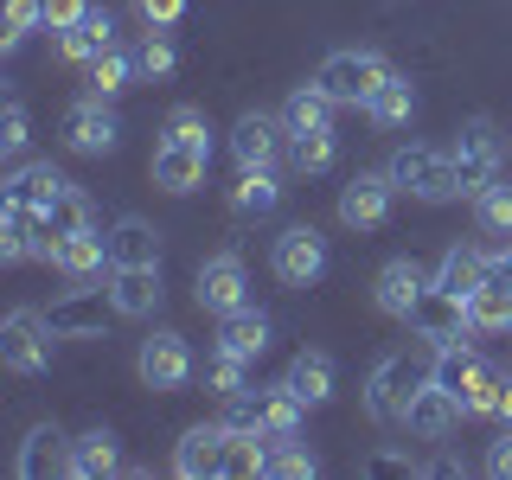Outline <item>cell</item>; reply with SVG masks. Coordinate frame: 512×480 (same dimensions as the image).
Returning a JSON list of instances; mask_svg holds the SVG:
<instances>
[{
  "instance_id": "cell-1",
  "label": "cell",
  "mask_w": 512,
  "mask_h": 480,
  "mask_svg": "<svg viewBox=\"0 0 512 480\" xmlns=\"http://www.w3.org/2000/svg\"><path fill=\"white\" fill-rule=\"evenodd\" d=\"M436 378V346H397L384 352L365 378V416L378 429H404V410L416 404V391Z\"/></svg>"
},
{
  "instance_id": "cell-2",
  "label": "cell",
  "mask_w": 512,
  "mask_h": 480,
  "mask_svg": "<svg viewBox=\"0 0 512 480\" xmlns=\"http://www.w3.org/2000/svg\"><path fill=\"white\" fill-rule=\"evenodd\" d=\"M384 173H391V186H397V192H410V199H423V205H448V199H461L455 154L429 148V141H404V148L384 160Z\"/></svg>"
},
{
  "instance_id": "cell-3",
  "label": "cell",
  "mask_w": 512,
  "mask_h": 480,
  "mask_svg": "<svg viewBox=\"0 0 512 480\" xmlns=\"http://www.w3.org/2000/svg\"><path fill=\"white\" fill-rule=\"evenodd\" d=\"M45 320H52L58 340H103L109 320H122L116 308V288H109V276H90V282H71L64 295L45 308Z\"/></svg>"
},
{
  "instance_id": "cell-4",
  "label": "cell",
  "mask_w": 512,
  "mask_h": 480,
  "mask_svg": "<svg viewBox=\"0 0 512 480\" xmlns=\"http://www.w3.org/2000/svg\"><path fill=\"white\" fill-rule=\"evenodd\" d=\"M301 416H308V404H301L288 384H263V391L224 397V423H231V429H263L269 442L301 436Z\"/></svg>"
},
{
  "instance_id": "cell-5",
  "label": "cell",
  "mask_w": 512,
  "mask_h": 480,
  "mask_svg": "<svg viewBox=\"0 0 512 480\" xmlns=\"http://www.w3.org/2000/svg\"><path fill=\"white\" fill-rule=\"evenodd\" d=\"M52 320H45L39 308H13L7 320H0V365L20 378H39L45 365H52Z\"/></svg>"
},
{
  "instance_id": "cell-6",
  "label": "cell",
  "mask_w": 512,
  "mask_h": 480,
  "mask_svg": "<svg viewBox=\"0 0 512 480\" xmlns=\"http://www.w3.org/2000/svg\"><path fill=\"white\" fill-rule=\"evenodd\" d=\"M384 77H391V64H384L378 52H333V58L314 71V84L327 90L340 109H365V103H372V90L384 84Z\"/></svg>"
},
{
  "instance_id": "cell-7",
  "label": "cell",
  "mask_w": 512,
  "mask_h": 480,
  "mask_svg": "<svg viewBox=\"0 0 512 480\" xmlns=\"http://www.w3.org/2000/svg\"><path fill=\"white\" fill-rule=\"evenodd\" d=\"M455 173H461V192H487L493 180H500V160H506V141H500V128H493L487 116H474V122H461V135H455Z\"/></svg>"
},
{
  "instance_id": "cell-8",
  "label": "cell",
  "mask_w": 512,
  "mask_h": 480,
  "mask_svg": "<svg viewBox=\"0 0 512 480\" xmlns=\"http://www.w3.org/2000/svg\"><path fill=\"white\" fill-rule=\"evenodd\" d=\"M231 160L237 173H276L288 160V128L282 116H263V109H250V116L231 122Z\"/></svg>"
},
{
  "instance_id": "cell-9",
  "label": "cell",
  "mask_w": 512,
  "mask_h": 480,
  "mask_svg": "<svg viewBox=\"0 0 512 480\" xmlns=\"http://www.w3.org/2000/svg\"><path fill=\"white\" fill-rule=\"evenodd\" d=\"M269 269H276L282 288H314L327 276V237L314 224H288L276 244H269Z\"/></svg>"
},
{
  "instance_id": "cell-10",
  "label": "cell",
  "mask_w": 512,
  "mask_h": 480,
  "mask_svg": "<svg viewBox=\"0 0 512 480\" xmlns=\"http://www.w3.org/2000/svg\"><path fill=\"white\" fill-rule=\"evenodd\" d=\"M192 301H199L205 314H237L250 308V269L237 250H218L199 263V276H192Z\"/></svg>"
},
{
  "instance_id": "cell-11",
  "label": "cell",
  "mask_w": 512,
  "mask_h": 480,
  "mask_svg": "<svg viewBox=\"0 0 512 480\" xmlns=\"http://www.w3.org/2000/svg\"><path fill=\"white\" fill-rule=\"evenodd\" d=\"M404 327L416 333V340H429V346H448V340H468L474 333V320H468V301L461 295H448V288L429 276V288L416 295V308L404 314Z\"/></svg>"
},
{
  "instance_id": "cell-12",
  "label": "cell",
  "mask_w": 512,
  "mask_h": 480,
  "mask_svg": "<svg viewBox=\"0 0 512 480\" xmlns=\"http://www.w3.org/2000/svg\"><path fill=\"white\" fill-rule=\"evenodd\" d=\"M135 372H141L148 391H186V384H192V346H186V333L154 327L148 340H141V352H135Z\"/></svg>"
},
{
  "instance_id": "cell-13",
  "label": "cell",
  "mask_w": 512,
  "mask_h": 480,
  "mask_svg": "<svg viewBox=\"0 0 512 480\" xmlns=\"http://www.w3.org/2000/svg\"><path fill=\"white\" fill-rule=\"evenodd\" d=\"M116 141H122V116L109 109V96H77L71 103V116H64V148L71 154H116Z\"/></svg>"
},
{
  "instance_id": "cell-14",
  "label": "cell",
  "mask_w": 512,
  "mask_h": 480,
  "mask_svg": "<svg viewBox=\"0 0 512 480\" xmlns=\"http://www.w3.org/2000/svg\"><path fill=\"white\" fill-rule=\"evenodd\" d=\"M154 186L173 192V199H186V192L205 186V173H212V148H199V141H154V160H148Z\"/></svg>"
},
{
  "instance_id": "cell-15",
  "label": "cell",
  "mask_w": 512,
  "mask_h": 480,
  "mask_svg": "<svg viewBox=\"0 0 512 480\" xmlns=\"http://www.w3.org/2000/svg\"><path fill=\"white\" fill-rule=\"evenodd\" d=\"M45 263L58 269L64 282H90V276H109V231H96V224H84V231H64L45 244Z\"/></svg>"
},
{
  "instance_id": "cell-16",
  "label": "cell",
  "mask_w": 512,
  "mask_h": 480,
  "mask_svg": "<svg viewBox=\"0 0 512 480\" xmlns=\"http://www.w3.org/2000/svg\"><path fill=\"white\" fill-rule=\"evenodd\" d=\"M461 416H468V410H461V397L448 391V384L429 378L423 391H416V404L404 410V436H410V442H448Z\"/></svg>"
},
{
  "instance_id": "cell-17",
  "label": "cell",
  "mask_w": 512,
  "mask_h": 480,
  "mask_svg": "<svg viewBox=\"0 0 512 480\" xmlns=\"http://www.w3.org/2000/svg\"><path fill=\"white\" fill-rule=\"evenodd\" d=\"M391 173H352V180L340 186V224L346 231H378L384 218H391Z\"/></svg>"
},
{
  "instance_id": "cell-18",
  "label": "cell",
  "mask_w": 512,
  "mask_h": 480,
  "mask_svg": "<svg viewBox=\"0 0 512 480\" xmlns=\"http://www.w3.org/2000/svg\"><path fill=\"white\" fill-rule=\"evenodd\" d=\"M0 256L7 263H45V224L13 192H0Z\"/></svg>"
},
{
  "instance_id": "cell-19",
  "label": "cell",
  "mask_w": 512,
  "mask_h": 480,
  "mask_svg": "<svg viewBox=\"0 0 512 480\" xmlns=\"http://www.w3.org/2000/svg\"><path fill=\"white\" fill-rule=\"evenodd\" d=\"M224 416L218 423H199V429H186L180 436V448H173V474L180 480H212V474H224Z\"/></svg>"
},
{
  "instance_id": "cell-20",
  "label": "cell",
  "mask_w": 512,
  "mask_h": 480,
  "mask_svg": "<svg viewBox=\"0 0 512 480\" xmlns=\"http://www.w3.org/2000/svg\"><path fill=\"white\" fill-rule=\"evenodd\" d=\"M109 45H122V39H116V13H109V7H90L71 32H58V58H64V64H84V71L109 52Z\"/></svg>"
},
{
  "instance_id": "cell-21",
  "label": "cell",
  "mask_w": 512,
  "mask_h": 480,
  "mask_svg": "<svg viewBox=\"0 0 512 480\" xmlns=\"http://www.w3.org/2000/svg\"><path fill=\"white\" fill-rule=\"evenodd\" d=\"M429 288V276H423V263H416V256H391V263L378 269V282H372V301L391 320H404L410 308H416V295H423Z\"/></svg>"
},
{
  "instance_id": "cell-22",
  "label": "cell",
  "mask_w": 512,
  "mask_h": 480,
  "mask_svg": "<svg viewBox=\"0 0 512 480\" xmlns=\"http://www.w3.org/2000/svg\"><path fill=\"white\" fill-rule=\"evenodd\" d=\"M64 468H71V442H64L52 423H32L26 442H20V455H13V474H20V480H52Z\"/></svg>"
},
{
  "instance_id": "cell-23",
  "label": "cell",
  "mask_w": 512,
  "mask_h": 480,
  "mask_svg": "<svg viewBox=\"0 0 512 480\" xmlns=\"http://www.w3.org/2000/svg\"><path fill=\"white\" fill-rule=\"evenodd\" d=\"M64 186H71V180H64L52 160H20V167L7 173V186H0V192H13L26 212H39V218H45V212H52V205L64 199Z\"/></svg>"
},
{
  "instance_id": "cell-24",
  "label": "cell",
  "mask_w": 512,
  "mask_h": 480,
  "mask_svg": "<svg viewBox=\"0 0 512 480\" xmlns=\"http://www.w3.org/2000/svg\"><path fill=\"white\" fill-rule=\"evenodd\" d=\"M282 384H288V391H295V397H301V404H308V410H320V404H327V397H333V384H340V372H333V359H327V352L301 346L295 359H288Z\"/></svg>"
},
{
  "instance_id": "cell-25",
  "label": "cell",
  "mask_w": 512,
  "mask_h": 480,
  "mask_svg": "<svg viewBox=\"0 0 512 480\" xmlns=\"http://www.w3.org/2000/svg\"><path fill=\"white\" fill-rule=\"evenodd\" d=\"M109 288H116V308L122 320H148L160 308V263H141V269H109Z\"/></svg>"
},
{
  "instance_id": "cell-26",
  "label": "cell",
  "mask_w": 512,
  "mask_h": 480,
  "mask_svg": "<svg viewBox=\"0 0 512 480\" xmlns=\"http://www.w3.org/2000/svg\"><path fill=\"white\" fill-rule=\"evenodd\" d=\"M218 352L231 359H263L269 352V314L263 308H237V314H218Z\"/></svg>"
},
{
  "instance_id": "cell-27",
  "label": "cell",
  "mask_w": 512,
  "mask_h": 480,
  "mask_svg": "<svg viewBox=\"0 0 512 480\" xmlns=\"http://www.w3.org/2000/svg\"><path fill=\"white\" fill-rule=\"evenodd\" d=\"M109 263L116 269H141V263H160V231L148 218H116L109 224Z\"/></svg>"
},
{
  "instance_id": "cell-28",
  "label": "cell",
  "mask_w": 512,
  "mask_h": 480,
  "mask_svg": "<svg viewBox=\"0 0 512 480\" xmlns=\"http://www.w3.org/2000/svg\"><path fill=\"white\" fill-rule=\"evenodd\" d=\"M333 96L320 90V84H295L288 90V103H282V128L288 135H320V128H333Z\"/></svg>"
},
{
  "instance_id": "cell-29",
  "label": "cell",
  "mask_w": 512,
  "mask_h": 480,
  "mask_svg": "<svg viewBox=\"0 0 512 480\" xmlns=\"http://www.w3.org/2000/svg\"><path fill=\"white\" fill-rule=\"evenodd\" d=\"M122 468V442L109 436V429H84V436L71 442V480H103V474H116Z\"/></svg>"
},
{
  "instance_id": "cell-30",
  "label": "cell",
  "mask_w": 512,
  "mask_h": 480,
  "mask_svg": "<svg viewBox=\"0 0 512 480\" xmlns=\"http://www.w3.org/2000/svg\"><path fill=\"white\" fill-rule=\"evenodd\" d=\"M436 282L448 288V295L468 301L474 288L487 282V250H474V244H448V250H442V263H436Z\"/></svg>"
},
{
  "instance_id": "cell-31",
  "label": "cell",
  "mask_w": 512,
  "mask_h": 480,
  "mask_svg": "<svg viewBox=\"0 0 512 480\" xmlns=\"http://www.w3.org/2000/svg\"><path fill=\"white\" fill-rule=\"evenodd\" d=\"M365 116H372L378 128H410V116H416V84H410L404 71H391V77H384V84L372 90Z\"/></svg>"
},
{
  "instance_id": "cell-32",
  "label": "cell",
  "mask_w": 512,
  "mask_h": 480,
  "mask_svg": "<svg viewBox=\"0 0 512 480\" xmlns=\"http://www.w3.org/2000/svg\"><path fill=\"white\" fill-rule=\"evenodd\" d=\"M282 205V180L276 173H237V186H231V212L237 218H269Z\"/></svg>"
},
{
  "instance_id": "cell-33",
  "label": "cell",
  "mask_w": 512,
  "mask_h": 480,
  "mask_svg": "<svg viewBox=\"0 0 512 480\" xmlns=\"http://www.w3.org/2000/svg\"><path fill=\"white\" fill-rule=\"evenodd\" d=\"M135 77H141V52H122V45H109V52L90 64V96H122Z\"/></svg>"
},
{
  "instance_id": "cell-34",
  "label": "cell",
  "mask_w": 512,
  "mask_h": 480,
  "mask_svg": "<svg viewBox=\"0 0 512 480\" xmlns=\"http://www.w3.org/2000/svg\"><path fill=\"white\" fill-rule=\"evenodd\" d=\"M468 320H474V333H512V288L480 282L468 295Z\"/></svg>"
},
{
  "instance_id": "cell-35",
  "label": "cell",
  "mask_w": 512,
  "mask_h": 480,
  "mask_svg": "<svg viewBox=\"0 0 512 480\" xmlns=\"http://www.w3.org/2000/svg\"><path fill=\"white\" fill-rule=\"evenodd\" d=\"M474 224L487 237H500V244H512V180H493L487 192H474Z\"/></svg>"
},
{
  "instance_id": "cell-36",
  "label": "cell",
  "mask_w": 512,
  "mask_h": 480,
  "mask_svg": "<svg viewBox=\"0 0 512 480\" xmlns=\"http://www.w3.org/2000/svg\"><path fill=\"white\" fill-rule=\"evenodd\" d=\"M333 160H340V141H333V128H320V135H288V167L295 173H327Z\"/></svg>"
},
{
  "instance_id": "cell-37",
  "label": "cell",
  "mask_w": 512,
  "mask_h": 480,
  "mask_svg": "<svg viewBox=\"0 0 512 480\" xmlns=\"http://www.w3.org/2000/svg\"><path fill=\"white\" fill-rule=\"evenodd\" d=\"M32 32H45V0H7V32H0V52H20Z\"/></svg>"
},
{
  "instance_id": "cell-38",
  "label": "cell",
  "mask_w": 512,
  "mask_h": 480,
  "mask_svg": "<svg viewBox=\"0 0 512 480\" xmlns=\"http://www.w3.org/2000/svg\"><path fill=\"white\" fill-rule=\"evenodd\" d=\"M39 224H45V244H52V237H64V231H84V224H96V218H90V199H84V192H77V186H64V199H58V205H52V212H45Z\"/></svg>"
},
{
  "instance_id": "cell-39",
  "label": "cell",
  "mask_w": 512,
  "mask_h": 480,
  "mask_svg": "<svg viewBox=\"0 0 512 480\" xmlns=\"http://www.w3.org/2000/svg\"><path fill=\"white\" fill-rule=\"evenodd\" d=\"M160 135H167V141H199V148H212V122H205L199 103H173L167 122H160Z\"/></svg>"
},
{
  "instance_id": "cell-40",
  "label": "cell",
  "mask_w": 512,
  "mask_h": 480,
  "mask_svg": "<svg viewBox=\"0 0 512 480\" xmlns=\"http://www.w3.org/2000/svg\"><path fill=\"white\" fill-rule=\"evenodd\" d=\"M314 468H320V461H314V448H301L295 436L269 442V474H276V480H308Z\"/></svg>"
},
{
  "instance_id": "cell-41",
  "label": "cell",
  "mask_w": 512,
  "mask_h": 480,
  "mask_svg": "<svg viewBox=\"0 0 512 480\" xmlns=\"http://www.w3.org/2000/svg\"><path fill=\"white\" fill-rule=\"evenodd\" d=\"M26 141H32V122H26V103L7 90V128H0V154L7 160H20L26 154Z\"/></svg>"
},
{
  "instance_id": "cell-42",
  "label": "cell",
  "mask_w": 512,
  "mask_h": 480,
  "mask_svg": "<svg viewBox=\"0 0 512 480\" xmlns=\"http://www.w3.org/2000/svg\"><path fill=\"white\" fill-rule=\"evenodd\" d=\"M212 391H218V397L250 391V359H231V352H218V359H212Z\"/></svg>"
},
{
  "instance_id": "cell-43",
  "label": "cell",
  "mask_w": 512,
  "mask_h": 480,
  "mask_svg": "<svg viewBox=\"0 0 512 480\" xmlns=\"http://www.w3.org/2000/svg\"><path fill=\"white\" fill-rule=\"evenodd\" d=\"M141 77H173V39L154 32V26H148V39H141Z\"/></svg>"
},
{
  "instance_id": "cell-44",
  "label": "cell",
  "mask_w": 512,
  "mask_h": 480,
  "mask_svg": "<svg viewBox=\"0 0 512 480\" xmlns=\"http://www.w3.org/2000/svg\"><path fill=\"white\" fill-rule=\"evenodd\" d=\"M135 20L154 26V32H167V26L186 20V0H135Z\"/></svg>"
},
{
  "instance_id": "cell-45",
  "label": "cell",
  "mask_w": 512,
  "mask_h": 480,
  "mask_svg": "<svg viewBox=\"0 0 512 480\" xmlns=\"http://www.w3.org/2000/svg\"><path fill=\"white\" fill-rule=\"evenodd\" d=\"M359 474H372V480H410V474H423L410 455H397V448H384V455H365V468Z\"/></svg>"
},
{
  "instance_id": "cell-46",
  "label": "cell",
  "mask_w": 512,
  "mask_h": 480,
  "mask_svg": "<svg viewBox=\"0 0 512 480\" xmlns=\"http://www.w3.org/2000/svg\"><path fill=\"white\" fill-rule=\"evenodd\" d=\"M90 13V0H45V32H71Z\"/></svg>"
},
{
  "instance_id": "cell-47",
  "label": "cell",
  "mask_w": 512,
  "mask_h": 480,
  "mask_svg": "<svg viewBox=\"0 0 512 480\" xmlns=\"http://www.w3.org/2000/svg\"><path fill=\"white\" fill-rule=\"evenodd\" d=\"M487 474H500V480H512V429L500 423V442L487 448Z\"/></svg>"
},
{
  "instance_id": "cell-48",
  "label": "cell",
  "mask_w": 512,
  "mask_h": 480,
  "mask_svg": "<svg viewBox=\"0 0 512 480\" xmlns=\"http://www.w3.org/2000/svg\"><path fill=\"white\" fill-rule=\"evenodd\" d=\"M429 474H436V480H455V474H468V461H461V455H442V461H429Z\"/></svg>"
}]
</instances>
